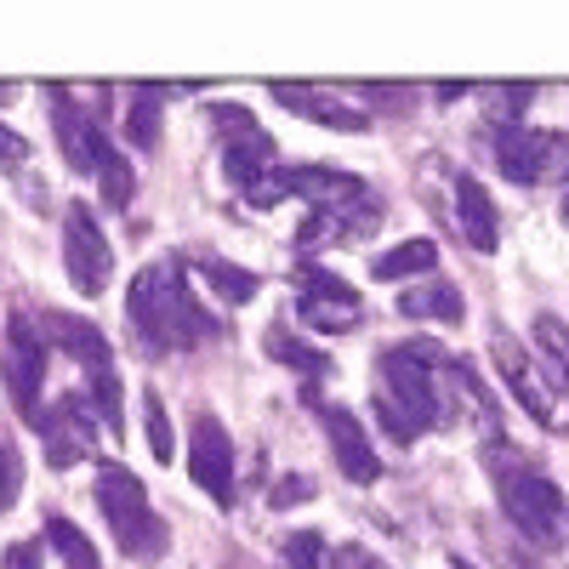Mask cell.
<instances>
[{
  "label": "cell",
  "instance_id": "obj_1",
  "mask_svg": "<svg viewBox=\"0 0 569 569\" xmlns=\"http://www.w3.org/2000/svg\"><path fill=\"white\" fill-rule=\"evenodd\" d=\"M126 319L137 330L142 353H177V348H200V342L217 337V319L194 302L177 262L137 268L131 291H126Z\"/></svg>",
  "mask_w": 569,
  "mask_h": 569
},
{
  "label": "cell",
  "instance_id": "obj_2",
  "mask_svg": "<svg viewBox=\"0 0 569 569\" xmlns=\"http://www.w3.org/2000/svg\"><path fill=\"white\" fill-rule=\"evenodd\" d=\"M445 353L433 342H405L382 353V399H376V421L388 427L399 445H410L421 427H439L445 399H439V370Z\"/></svg>",
  "mask_w": 569,
  "mask_h": 569
},
{
  "label": "cell",
  "instance_id": "obj_3",
  "mask_svg": "<svg viewBox=\"0 0 569 569\" xmlns=\"http://www.w3.org/2000/svg\"><path fill=\"white\" fill-rule=\"evenodd\" d=\"M211 120H217V142H222V171L251 206L268 211V206H279L284 194H291V188H284V171H279V154H273V137L257 126L251 109L217 103Z\"/></svg>",
  "mask_w": 569,
  "mask_h": 569
},
{
  "label": "cell",
  "instance_id": "obj_4",
  "mask_svg": "<svg viewBox=\"0 0 569 569\" xmlns=\"http://www.w3.org/2000/svg\"><path fill=\"white\" fill-rule=\"evenodd\" d=\"M485 461H490V479L501 490V507L512 518V530H525L536 547L558 541L563 536V512H569L563 507V490L547 479V472H536L518 450H507V445H490Z\"/></svg>",
  "mask_w": 569,
  "mask_h": 569
},
{
  "label": "cell",
  "instance_id": "obj_5",
  "mask_svg": "<svg viewBox=\"0 0 569 569\" xmlns=\"http://www.w3.org/2000/svg\"><path fill=\"white\" fill-rule=\"evenodd\" d=\"M98 512H103L114 547L126 558H137V563H154L171 547L160 512L149 507V490H142V479H137L131 467H120V461H103L98 467Z\"/></svg>",
  "mask_w": 569,
  "mask_h": 569
},
{
  "label": "cell",
  "instance_id": "obj_6",
  "mask_svg": "<svg viewBox=\"0 0 569 569\" xmlns=\"http://www.w3.org/2000/svg\"><path fill=\"white\" fill-rule=\"evenodd\" d=\"M496 166H501V177H512L518 188L552 182L558 171H569V131H525V126H507V131L496 137Z\"/></svg>",
  "mask_w": 569,
  "mask_h": 569
},
{
  "label": "cell",
  "instance_id": "obj_7",
  "mask_svg": "<svg viewBox=\"0 0 569 569\" xmlns=\"http://www.w3.org/2000/svg\"><path fill=\"white\" fill-rule=\"evenodd\" d=\"M63 268H69V284L80 297H103V284L114 273V251H109L98 217H91L86 206L63 211Z\"/></svg>",
  "mask_w": 569,
  "mask_h": 569
},
{
  "label": "cell",
  "instance_id": "obj_8",
  "mask_svg": "<svg viewBox=\"0 0 569 569\" xmlns=\"http://www.w3.org/2000/svg\"><path fill=\"white\" fill-rule=\"evenodd\" d=\"M188 472H194V485L217 507H233V439L222 433L217 416H194V433H188Z\"/></svg>",
  "mask_w": 569,
  "mask_h": 569
},
{
  "label": "cell",
  "instance_id": "obj_9",
  "mask_svg": "<svg viewBox=\"0 0 569 569\" xmlns=\"http://www.w3.org/2000/svg\"><path fill=\"white\" fill-rule=\"evenodd\" d=\"M98 427H103L98 410H91L80 393H63L58 410L40 421V439H46V456H52V467H74V461H86L91 450H98Z\"/></svg>",
  "mask_w": 569,
  "mask_h": 569
},
{
  "label": "cell",
  "instance_id": "obj_10",
  "mask_svg": "<svg viewBox=\"0 0 569 569\" xmlns=\"http://www.w3.org/2000/svg\"><path fill=\"white\" fill-rule=\"evenodd\" d=\"M46 388V337L29 319H7V393L23 416H40Z\"/></svg>",
  "mask_w": 569,
  "mask_h": 569
},
{
  "label": "cell",
  "instance_id": "obj_11",
  "mask_svg": "<svg viewBox=\"0 0 569 569\" xmlns=\"http://www.w3.org/2000/svg\"><path fill=\"white\" fill-rule=\"evenodd\" d=\"M52 131H58V149H63V160H69V171H98V160L109 154V137H103V126L91 120L80 103H74V91H63V86H52Z\"/></svg>",
  "mask_w": 569,
  "mask_h": 569
},
{
  "label": "cell",
  "instance_id": "obj_12",
  "mask_svg": "<svg viewBox=\"0 0 569 569\" xmlns=\"http://www.w3.org/2000/svg\"><path fill=\"white\" fill-rule=\"evenodd\" d=\"M319 421H325V439H330V456H337L342 479H348V485H376L382 461H376V445H370V433H365V421H359L348 405L319 410Z\"/></svg>",
  "mask_w": 569,
  "mask_h": 569
},
{
  "label": "cell",
  "instance_id": "obj_13",
  "mask_svg": "<svg viewBox=\"0 0 569 569\" xmlns=\"http://www.w3.org/2000/svg\"><path fill=\"white\" fill-rule=\"evenodd\" d=\"M490 359H496V370H501L507 393L525 405L541 427H558V421H552V416H558V410H552V388H547V376L530 365V353L518 348L512 337H501V330H496V337H490Z\"/></svg>",
  "mask_w": 569,
  "mask_h": 569
},
{
  "label": "cell",
  "instance_id": "obj_14",
  "mask_svg": "<svg viewBox=\"0 0 569 569\" xmlns=\"http://www.w3.org/2000/svg\"><path fill=\"white\" fill-rule=\"evenodd\" d=\"M297 313L313 325V330H348L365 319V302L353 297V284H342L337 273H319V268H302V302Z\"/></svg>",
  "mask_w": 569,
  "mask_h": 569
},
{
  "label": "cell",
  "instance_id": "obj_15",
  "mask_svg": "<svg viewBox=\"0 0 569 569\" xmlns=\"http://www.w3.org/2000/svg\"><path fill=\"white\" fill-rule=\"evenodd\" d=\"M52 342H58L63 353H74V365L86 370V388H91V382H109V376H114V353H109L103 330L91 325V319L58 313V319H52Z\"/></svg>",
  "mask_w": 569,
  "mask_h": 569
},
{
  "label": "cell",
  "instance_id": "obj_16",
  "mask_svg": "<svg viewBox=\"0 0 569 569\" xmlns=\"http://www.w3.org/2000/svg\"><path fill=\"white\" fill-rule=\"evenodd\" d=\"M456 222H461V233H467V246L479 251V257H490L496 246H501V217H496V206H490V194L472 177H461L456 182Z\"/></svg>",
  "mask_w": 569,
  "mask_h": 569
},
{
  "label": "cell",
  "instance_id": "obj_17",
  "mask_svg": "<svg viewBox=\"0 0 569 569\" xmlns=\"http://www.w3.org/2000/svg\"><path fill=\"white\" fill-rule=\"evenodd\" d=\"M273 98L291 109V114H302V120H313V126H330V131H365V114L359 109H342L337 98H325V91H313V86H273Z\"/></svg>",
  "mask_w": 569,
  "mask_h": 569
},
{
  "label": "cell",
  "instance_id": "obj_18",
  "mask_svg": "<svg viewBox=\"0 0 569 569\" xmlns=\"http://www.w3.org/2000/svg\"><path fill=\"white\" fill-rule=\"evenodd\" d=\"M399 313H405V319H445V325H456V319H461V291H456L450 279L410 284V291L399 297Z\"/></svg>",
  "mask_w": 569,
  "mask_h": 569
},
{
  "label": "cell",
  "instance_id": "obj_19",
  "mask_svg": "<svg viewBox=\"0 0 569 569\" xmlns=\"http://www.w3.org/2000/svg\"><path fill=\"white\" fill-rule=\"evenodd\" d=\"M433 262H439V246H433V240H405V246H393V251L376 257L370 273H376V279H421Z\"/></svg>",
  "mask_w": 569,
  "mask_h": 569
},
{
  "label": "cell",
  "instance_id": "obj_20",
  "mask_svg": "<svg viewBox=\"0 0 569 569\" xmlns=\"http://www.w3.org/2000/svg\"><path fill=\"white\" fill-rule=\"evenodd\" d=\"M262 348H268V359H279V365H291V370H302V376H330V359L319 353V348H308V342H297L284 325H273L268 337H262Z\"/></svg>",
  "mask_w": 569,
  "mask_h": 569
},
{
  "label": "cell",
  "instance_id": "obj_21",
  "mask_svg": "<svg viewBox=\"0 0 569 569\" xmlns=\"http://www.w3.org/2000/svg\"><path fill=\"white\" fill-rule=\"evenodd\" d=\"M536 348H541V359L552 370V382L569 393V325L558 313H536Z\"/></svg>",
  "mask_w": 569,
  "mask_h": 569
},
{
  "label": "cell",
  "instance_id": "obj_22",
  "mask_svg": "<svg viewBox=\"0 0 569 569\" xmlns=\"http://www.w3.org/2000/svg\"><path fill=\"white\" fill-rule=\"evenodd\" d=\"M46 541H52L58 547V558H63V569H103V558H98V547H91L74 525H69V518H46Z\"/></svg>",
  "mask_w": 569,
  "mask_h": 569
},
{
  "label": "cell",
  "instance_id": "obj_23",
  "mask_svg": "<svg viewBox=\"0 0 569 569\" xmlns=\"http://www.w3.org/2000/svg\"><path fill=\"white\" fill-rule=\"evenodd\" d=\"M91 177L103 182V200H109L114 211H126V206H131V194H137V177H131V166H126V154L114 149V142H109V154L98 160V171H91Z\"/></svg>",
  "mask_w": 569,
  "mask_h": 569
},
{
  "label": "cell",
  "instance_id": "obj_24",
  "mask_svg": "<svg viewBox=\"0 0 569 569\" xmlns=\"http://www.w3.org/2000/svg\"><path fill=\"white\" fill-rule=\"evenodd\" d=\"M126 137H131V149H154V142H160V91H149V86L137 91L131 120H126Z\"/></svg>",
  "mask_w": 569,
  "mask_h": 569
},
{
  "label": "cell",
  "instance_id": "obj_25",
  "mask_svg": "<svg viewBox=\"0 0 569 569\" xmlns=\"http://www.w3.org/2000/svg\"><path fill=\"white\" fill-rule=\"evenodd\" d=\"M200 273L217 284V291H222L228 302H251V297H257V273H251V268H233V262L206 257V262H200Z\"/></svg>",
  "mask_w": 569,
  "mask_h": 569
},
{
  "label": "cell",
  "instance_id": "obj_26",
  "mask_svg": "<svg viewBox=\"0 0 569 569\" xmlns=\"http://www.w3.org/2000/svg\"><path fill=\"white\" fill-rule=\"evenodd\" d=\"M142 421H149V450L154 461H171V427H166V399L154 388H142Z\"/></svg>",
  "mask_w": 569,
  "mask_h": 569
},
{
  "label": "cell",
  "instance_id": "obj_27",
  "mask_svg": "<svg viewBox=\"0 0 569 569\" xmlns=\"http://www.w3.org/2000/svg\"><path fill=\"white\" fill-rule=\"evenodd\" d=\"M490 98H496V114H501V120H518V114L530 109V98H536V86H530V80H518V86H496Z\"/></svg>",
  "mask_w": 569,
  "mask_h": 569
},
{
  "label": "cell",
  "instance_id": "obj_28",
  "mask_svg": "<svg viewBox=\"0 0 569 569\" xmlns=\"http://www.w3.org/2000/svg\"><path fill=\"white\" fill-rule=\"evenodd\" d=\"M319 552H325V536H313V530L284 541V563H291V569H319Z\"/></svg>",
  "mask_w": 569,
  "mask_h": 569
},
{
  "label": "cell",
  "instance_id": "obj_29",
  "mask_svg": "<svg viewBox=\"0 0 569 569\" xmlns=\"http://www.w3.org/2000/svg\"><path fill=\"white\" fill-rule=\"evenodd\" d=\"M18 490H23V467H18V456L7 445H0V512L18 501Z\"/></svg>",
  "mask_w": 569,
  "mask_h": 569
},
{
  "label": "cell",
  "instance_id": "obj_30",
  "mask_svg": "<svg viewBox=\"0 0 569 569\" xmlns=\"http://www.w3.org/2000/svg\"><path fill=\"white\" fill-rule=\"evenodd\" d=\"M23 160H29V142H23L18 131L0 126V171H12V166H23Z\"/></svg>",
  "mask_w": 569,
  "mask_h": 569
},
{
  "label": "cell",
  "instance_id": "obj_31",
  "mask_svg": "<svg viewBox=\"0 0 569 569\" xmlns=\"http://www.w3.org/2000/svg\"><path fill=\"white\" fill-rule=\"evenodd\" d=\"M7 569H46V563H40V547H34V541L7 547Z\"/></svg>",
  "mask_w": 569,
  "mask_h": 569
},
{
  "label": "cell",
  "instance_id": "obj_32",
  "mask_svg": "<svg viewBox=\"0 0 569 569\" xmlns=\"http://www.w3.org/2000/svg\"><path fill=\"white\" fill-rule=\"evenodd\" d=\"M308 496H313L308 479H284V485L273 490V507H291V501H308Z\"/></svg>",
  "mask_w": 569,
  "mask_h": 569
},
{
  "label": "cell",
  "instance_id": "obj_33",
  "mask_svg": "<svg viewBox=\"0 0 569 569\" xmlns=\"http://www.w3.org/2000/svg\"><path fill=\"white\" fill-rule=\"evenodd\" d=\"M342 569H388V563H382V558H365L359 547H348V552H342Z\"/></svg>",
  "mask_w": 569,
  "mask_h": 569
},
{
  "label": "cell",
  "instance_id": "obj_34",
  "mask_svg": "<svg viewBox=\"0 0 569 569\" xmlns=\"http://www.w3.org/2000/svg\"><path fill=\"white\" fill-rule=\"evenodd\" d=\"M563 222H569V188H563Z\"/></svg>",
  "mask_w": 569,
  "mask_h": 569
},
{
  "label": "cell",
  "instance_id": "obj_35",
  "mask_svg": "<svg viewBox=\"0 0 569 569\" xmlns=\"http://www.w3.org/2000/svg\"><path fill=\"white\" fill-rule=\"evenodd\" d=\"M450 569H472V563H467V558H456V563H450Z\"/></svg>",
  "mask_w": 569,
  "mask_h": 569
}]
</instances>
